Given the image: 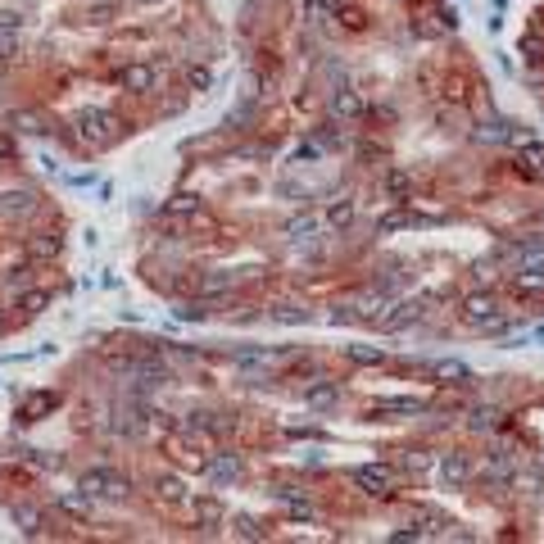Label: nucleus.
I'll use <instances>...</instances> for the list:
<instances>
[{"label": "nucleus", "instance_id": "nucleus-1", "mask_svg": "<svg viewBox=\"0 0 544 544\" xmlns=\"http://www.w3.org/2000/svg\"><path fill=\"white\" fill-rule=\"evenodd\" d=\"M73 136L82 145H109L113 136H119V119H113L109 109H82L73 119Z\"/></svg>", "mask_w": 544, "mask_h": 544}, {"label": "nucleus", "instance_id": "nucleus-2", "mask_svg": "<svg viewBox=\"0 0 544 544\" xmlns=\"http://www.w3.org/2000/svg\"><path fill=\"white\" fill-rule=\"evenodd\" d=\"M77 490H87L91 499H105V503H119V499H128V490H132V486H128L119 472H113V468H91Z\"/></svg>", "mask_w": 544, "mask_h": 544}, {"label": "nucleus", "instance_id": "nucleus-3", "mask_svg": "<svg viewBox=\"0 0 544 544\" xmlns=\"http://www.w3.org/2000/svg\"><path fill=\"white\" fill-rule=\"evenodd\" d=\"M354 486L372 499H391L395 494V472L385 468V462H363V468H354Z\"/></svg>", "mask_w": 544, "mask_h": 544}, {"label": "nucleus", "instance_id": "nucleus-4", "mask_svg": "<svg viewBox=\"0 0 544 544\" xmlns=\"http://www.w3.org/2000/svg\"><path fill=\"white\" fill-rule=\"evenodd\" d=\"M462 314H468V323H472V327H481V331H499V327H503L499 299H494V295H486V291L468 295V304H462Z\"/></svg>", "mask_w": 544, "mask_h": 544}, {"label": "nucleus", "instance_id": "nucleus-5", "mask_svg": "<svg viewBox=\"0 0 544 544\" xmlns=\"http://www.w3.org/2000/svg\"><path fill=\"white\" fill-rule=\"evenodd\" d=\"M372 413L377 417H417V413H426V400H417V395H381V400H372Z\"/></svg>", "mask_w": 544, "mask_h": 544}, {"label": "nucleus", "instance_id": "nucleus-6", "mask_svg": "<svg viewBox=\"0 0 544 544\" xmlns=\"http://www.w3.org/2000/svg\"><path fill=\"white\" fill-rule=\"evenodd\" d=\"M200 477H205V481H214V486L237 481V477H241V458H237V454H209V458H205V468H200Z\"/></svg>", "mask_w": 544, "mask_h": 544}, {"label": "nucleus", "instance_id": "nucleus-7", "mask_svg": "<svg viewBox=\"0 0 544 544\" xmlns=\"http://www.w3.org/2000/svg\"><path fill=\"white\" fill-rule=\"evenodd\" d=\"M119 82H123V91L145 96V91H154V82H159V68H154V64H128L119 73Z\"/></svg>", "mask_w": 544, "mask_h": 544}, {"label": "nucleus", "instance_id": "nucleus-8", "mask_svg": "<svg viewBox=\"0 0 544 544\" xmlns=\"http://www.w3.org/2000/svg\"><path fill=\"white\" fill-rule=\"evenodd\" d=\"M286 231H291L295 245H318L323 241V218L318 214H299V218L286 222Z\"/></svg>", "mask_w": 544, "mask_h": 544}, {"label": "nucleus", "instance_id": "nucleus-9", "mask_svg": "<svg viewBox=\"0 0 544 544\" xmlns=\"http://www.w3.org/2000/svg\"><path fill=\"white\" fill-rule=\"evenodd\" d=\"M304 400H308V408H314V413H323V408H331L340 400V385L336 381H318V385H308V391H304Z\"/></svg>", "mask_w": 544, "mask_h": 544}, {"label": "nucleus", "instance_id": "nucleus-10", "mask_svg": "<svg viewBox=\"0 0 544 544\" xmlns=\"http://www.w3.org/2000/svg\"><path fill=\"white\" fill-rule=\"evenodd\" d=\"M472 477V462L462 458V454H445L440 458V481H449V486H462Z\"/></svg>", "mask_w": 544, "mask_h": 544}, {"label": "nucleus", "instance_id": "nucleus-11", "mask_svg": "<svg viewBox=\"0 0 544 544\" xmlns=\"http://www.w3.org/2000/svg\"><path fill=\"white\" fill-rule=\"evenodd\" d=\"M19 32H23V19L14 10H0V55L19 46Z\"/></svg>", "mask_w": 544, "mask_h": 544}, {"label": "nucleus", "instance_id": "nucleus-12", "mask_svg": "<svg viewBox=\"0 0 544 544\" xmlns=\"http://www.w3.org/2000/svg\"><path fill=\"white\" fill-rule=\"evenodd\" d=\"M431 377H440V385H468L472 372L462 368L458 359H445V363H431Z\"/></svg>", "mask_w": 544, "mask_h": 544}, {"label": "nucleus", "instance_id": "nucleus-13", "mask_svg": "<svg viewBox=\"0 0 544 544\" xmlns=\"http://www.w3.org/2000/svg\"><path fill=\"white\" fill-rule=\"evenodd\" d=\"M14 526L23 535H36L42 531V509H36V503H14Z\"/></svg>", "mask_w": 544, "mask_h": 544}, {"label": "nucleus", "instance_id": "nucleus-14", "mask_svg": "<svg viewBox=\"0 0 544 544\" xmlns=\"http://www.w3.org/2000/svg\"><path fill=\"white\" fill-rule=\"evenodd\" d=\"M331 113H345V119H359V113H363V100H359L354 91H349V87H340V91L331 96Z\"/></svg>", "mask_w": 544, "mask_h": 544}, {"label": "nucleus", "instance_id": "nucleus-15", "mask_svg": "<svg viewBox=\"0 0 544 544\" xmlns=\"http://www.w3.org/2000/svg\"><path fill=\"white\" fill-rule=\"evenodd\" d=\"M231 286H237V272H209L200 282V295H227Z\"/></svg>", "mask_w": 544, "mask_h": 544}, {"label": "nucleus", "instance_id": "nucleus-16", "mask_svg": "<svg viewBox=\"0 0 544 544\" xmlns=\"http://www.w3.org/2000/svg\"><path fill=\"white\" fill-rule=\"evenodd\" d=\"M345 354H349V363H359V368H377V363H385L381 349H368V345H345Z\"/></svg>", "mask_w": 544, "mask_h": 544}, {"label": "nucleus", "instance_id": "nucleus-17", "mask_svg": "<svg viewBox=\"0 0 544 544\" xmlns=\"http://www.w3.org/2000/svg\"><path fill=\"white\" fill-rule=\"evenodd\" d=\"M354 214H359V209H354V200L345 196V200H331V209H327V222H331V227H349V222H354Z\"/></svg>", "mask_w": 544, "mask_h": 544}, {"label": "nucleus", "instance_id": "nucleus-18", "mask_svg": "<svg viewBox=\"0 0 544 544\" xmlns=\"http://www.w3.org/2000/svg\"><path fill=\"white\" fill-rule=\"evenodd\" d=\"M509 477H513V458H509V454H499L494 462H486V481H490V486H503Z\"/></svg>", "mask_w": 544, "mask_h": 544}, {"label": "nucleus", "instance_id": "nucleus-19", "mask_svg": "<svg viewBox=\"0 0 544 544\" xmlns=\"http://www.w3.org/2000/svg\"><path fill=\"white\" fill-rule=\"evenodd\" d=\"M164 214H168V218H190V214H200V200H196V196H173V200L164 205Z\"/></svg>", "mask_w": 544, "mask_h": 544}, {"label": "nucleus", "instance_id": "nucleus-20", "mask_svg": "<svg viewBox=\"0 0 544 544\" xmlns=\"http://www.w3.org/2000/svg\"><path fill=\"white\" fill-rule=\"evenodd\" d=\"M46 408H55V395H27L23 408H19V417L23 422H36V413H46Z\"/></svg>", "mask_w": 544, "mask_h": 544}, {"label": "nucleus", "instance_id": "nucleus-21", "mask_svg": "<svg viewBox=\"0 0 544 544\" xmlns=\"http://www.w3.org/2000/svg\"><path fill=\"white\" fill-rule=\"evenodd\" d=\"M304 5V19L308 23H327L331 19V0H299Z\"/></svg>", "mask_w": 544, "mask_h": 544}, {"label": "nucleus", "instance_id": "nucleus-22", "mask_svg": "<svg viewBox=\"0 0 544 544\" xmlns=\"http://www.w3.org/2000/svg\"><path fill=\"white\" fill-rule=\"evenodd\" d=\"M272 318H277V323H308V308H299V304H277V308H272Z\"/></svg>", "mask_w": 544, "mask_h": 544}, {"label": "nucleus", "instance_id": "nucleus-23", "mask_svg": "<svg viewBox=\"0 0 544 544\" xmlns=\"http://www.w3.org/2000/svg\"><path fill=\"white\" fill-rule=\"evenodd\" d=\"M231 531H237L241 540H268V531H263L254 517H237V526H231Z\"/></svg>", "mask_w": 544, "mask_h": 544}, {"label": "nucleus", "instance_id": "nucleus-24", "mask_svg": "<svg viewBox=\"0 0 544 544\" xmlns=\"http://www.w3.org/2000/svg\"><path fill=\"white\" fill-rule=\"evenodd\" d=\"M14 123H19V132H46V119H42V113H32V109L14 113Z\"/></svg>", "mask_w": 544, "mask_h": 544}, {"label": "nucleus", "instance_id": "nucleus-25", "mask_svg": "<svg viewBox=\"0 0 544 544\" xmlns=\"http://www.w3.org/2000/svg\"><path fill=\"white\" fill-rule=\"evenodd\" d=\"M46 304H51V291H32V295H23L19 308H23V314H42Z\"/></svg>", "mask_w": 544, "mask_h": 544}, {"label": "nucleus", "instance_id": "nucleus-26", "mask_svg": "<svg viewBox=\"0 0 544 544\" xmlns=\"http://www.w3.org/2000/svg\"><path fill=\"white\" fill-rule=\"evenodd\" d=\"M472 426H477V431H494V426H499V408H477Z\"/></svg>", "mask_w": 544, "mask_h": 544}, {"label": "nucleus", "instance_id": "nucleus-27", "mask_svg": "<svg viewBox=\"0 0 544 544\" xmlns=\"http://www.w3.org/2000/svg\"><path fill=\"white\" fill-rule=\"evenodd\" d=\"M196 517H200V522H222V509H218L214 499H200V503H196Z\"/></svg>", "mask_w": 544, "mask_h": 544}, {"label": "nucleus", "instance_id": "nucleus-28", "mask_svg": "<svg viewBox=\"0 0 544 544\" xmlns=\"http://www.w3.org/2000/svg\"><path fill=\"white\" fill-rule=\"evenodd\" d=\"M5 159H14V141L0 136V168H5Z\"/></svg>", "mask_w": 544, "mask_h": 544}, {"label": "nucleus", "instance_id": "nucleus-29", "mask_svg": "<svg viewBox=\"0 0 544 544\" xmlns=\"http://www.w3.org/2000/svg\"><path fill=\"white\" fill-rule=\"evenodd\" d=\"M190 87H209V73L205 68H190Z\"/></svg>", "mask_w": 544, "mask_h": 544}, {"label": "nucleus", "instance_id": "nucleus-30", "mask_svg": "<svg viewBox=\"0 0 544 544\" xmlns=\"http://www.w3.org/2000/svg\"><path fill=\"white\" fill-rule=\"evenodd\" d=\"M0 59H5V55H0Z\"/></svg>", "mask_w": 544, "mask_h": 544}]
</instances>
